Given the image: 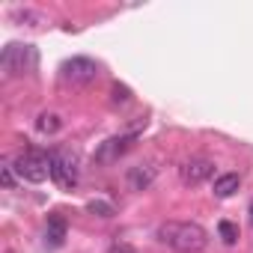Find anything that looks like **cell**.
Masks as SVG:
<instances>
[{"label": "cell", "mask_w": 253, "mask_h": 253, "mask_svg": "<svg viewBox=\"0 0 253 253\" xmlns=\"http://www.w3.org/2000/svg\"><path fill=\"white\" fill-rule=\"evenodd\" d=\"M158 241L176 253H200L209 244V235L200 223L191 220H167L158 226Z\"/></svg>", "instance_id": "1"}, {"label": "cell", "mask_w": 253, "mask_h": 253, "mask_svg": "<svg viewBox=\"0 0 253 253\" xmlns=\"http://www.w3.org/2000/svg\"><path fill=\"white\" fill-rule=\"evenodd\" d=\"M36 48L33 45H24V42H9L0 54V69H3L6 78H21L27 72L36 69Z\"/></svg>", "instance_id": "2"}, {"label": "cell", "mask_w": 253, "mask_h": 253, "mask_svg": "<svg viewBox=\"0 0 253 253\" xmlns=\"http://www.w3.org/2000/svg\"><path fill=\"white\" fill-rule=\"evenodd\" d=\"M12 167H15V173H18L24 182H30V185H42V182L51 176V158H48L45 152H36V149L21 152Z\"/></svg>", "instance_id": "3"}, {"label": "cell", "mask_w": 253, "mask_h": 253, "mask_svg": "<svg viewBox=\"0 0 253 253\" xmlns=\"http://www.w3.org/2000/svg\"><path fill=\"white\" fill-rule=\"evenodd\" d=\"M48 158H51V179L63 191H72L78 185V155L66 149H54Z\"/></svg>", "instance_id": "4"}, {"label": "cell", "mask_w": 253, "mask_h": 253, "mask_svg": "<svg viewBox=\"0 0 253 253\" xmlns=\"http://www.w3.org/2000/svg\"><path fill=\"white\" fill-rule=\"evenodd\" d=\"M137 140V134L131 131V134H116V137H107L98 149H95V164H101V167H107V164H116L125 152L131 149V143Z\"/></svg>", "instance_id": "5"}, {"label": "cell", "mask_w": 253, "mask_h": 253, "mask_svg": "<svg viewBox=\"0 0 253 253\" xmlns=\"http://www.w3.org/2000/svg\"><path fill=\"white\" fill-rule=\"evenodd\" d=\"M60 72H63V81H69V84H89V81H95L98 66L89 57H72L60 66Z\"/></svg>", "instance_id": "6"}, {"label": "cell", "mask_w": 253, "mask_h": 253, "mask_svg": "<svg viewBox=\"0 0 253 253\" xmlns=\"http://www.w3.org/2000/svg\"><path fill=\"white\" fill-rule=\"evenodd\" d=\"M179 173H182V182L194 188V185H203V182L214 173V164H211L209 158H191V161H185V164H182V170H179Z\"/></svg>", "instance_id": "7"}, {"label": "cell", "mask_w": 253, "mask_h": 253, "mask_svg": "<svg viewBox=\"0 0 253 253\" xmlns=\"http://www.w3.org/2000/svg\"><path fill=\"white\" fill-rule=\"evenodd\" d=\"M155 179H158V167L155 164H134L128 170V188L131 191H146V188H152Z\"/></svg>", "instance_id": "8"}, {"label": "cell", "mask_w": 253, "mask_h": 253, "mask_svg": "<svg viewBox=\"0 0 253 253\" xmlns=\"http://www.w3.org/2000/svg\"><path fill=\"white\" fill-rule=\"evenodd\" d=\"M66 232H69V223H66V217H63V214H51V217H48V223H45V247H48V250H57V247H63V241H66Z\"/></svg>", "instance_id": "9"}, {"label": "cell", "mask_w": 253, "mask_h": 253, "mask_svg": "<svg viewBox=\"0 0 253 253\" xmlns=\"http://www.w3.org/2000/svg\"><path fill=\"white\" fill-rule=\"evenodd\" d=\"M238 185H241L238 173H220V176L214 179L211 191H214V197H217V200H226V197H232V194L238 191Z\"/></svg>", "instance_id": "10"}, {"label": "cell", "mask_w": 253, "mask_h": 253, "mask_svg": "<svg viewBox=\"0 0 253 253\" xmlns=\"http://www.w3.org/2000/svg\"><path fill=\"white\" fill-rule=\"evenodd\" d=\"M36 128H39L42 134H57V131L63 128V119H60L57 113H39V119H36Z\"/></svg>", "instance_id": "11"}, {"label": "cell", "mask_w": 253, "mask_h": 253, "mask_svg": "<svg viewBox=\"0 0 253 253\" xmlns=\"http://www.w3.org/2000/svg\"><path fill=\"white\" fill-rule=\"evenodd\" d=\"M12 18H15V21H21V24H27V27L48 24V21H45V15H42V12H33V9H15V12H12Z\"/></svg>", "instance_id": "12"}, {"label": "cell", "mask_w": 253, "mask_h": 253, "mask_svg": "<svg viewBox=\"0 0 253 253\" xmlns=\"http://www.w3.org/2000/svg\"><path fill=\"white\" fill-rule=\"evenodd\" d=\"M86 211L95 214V217H113V214H116L113 203H107V200H89V203H86Z\"/></svg>", "instance_id": "13"}, {"label": "cell", "mask_w": 253, "mask_h": 253, "mask_svg": "<svg viewBox=\"0 0 253 253\" xmlns=\"http://www.w3.org/2000/svg\"><path fill=\"white\" fill-rule=\"evenodd\" d=\"M217 232H220V238H223L226 244H235V241H238V226H235L232 220H220V223H217Z\"/></svg>", "instance_id": "14"}, {"label": "cell", "mask_w": 253, "mask_h": 253, "mask_svg": "<svg viewBox=\"0 0 253 253\" xmlns=\"http://www.w3.org/2000/svg\"><path fill=\"white\" fill-rule=\"evenodd\" d=\"M0 182H3L6 191L15 188V167H12V164H3V167H0Z\"/></svg>", "instance_id": "15"}, {"label": "cell", "mask_w": 253, "mask_h": 253, "mask_svg": "<svg viewBox=\"0 0 253 253\" xmlns=\"http://www.w3.org/2000/svg\"><path fill=\"white\" fill-rule=\"evenodd\" d=\"M110 92H113V101H119V104H125V101L131 98V89H128V86H122V84H113Z\"/></svg>", "instance_id": "16"}, {"label": "cell", "mask_w": 253, "mask_h": 253, "mask_svg": "<svg viewBox=\"0 0 253 253\" xmlns=\"http://www.w3.org/2000/svg\"><path fill=\"white\" fill-rule=\"evenodd\" d=\"M107 253H137V250H131L128 244H119V241H116V244H110V250H107Z\"/></svg>", "instance_id": "17"}, {"label": "cell", "mask_w": 253, "mask_h": 253, "mask_svg": "<svg viewBox=\"0 0 253 253\" xmlns=\"http://www.w3.org/2000/svg\"><path fill=\"white\" fill-rule=\"evenodd\" d=\"M250 217H253V206H250Z\"/></svg>", "instance_id": "18"}]
</instances>
